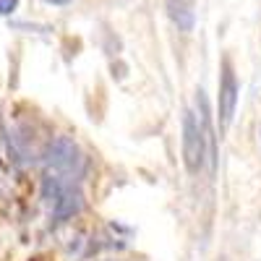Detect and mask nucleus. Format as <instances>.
Returning <instances> with one entry per match:
<instances>
[{
	"instance_id": "nucleus-1",
	"label": "nucleus",
	"mask_w": 261,
	"mask_h": 261,
	"mask_svg": "<svg viewBox=\"0 0 261 261\" xmlns=\"http://www.w3.org/2000/svg\"><path fill=\"white\" fill-rule=\"evenodd\" d=\"M199 102H201V115L196 118L191 110H186L183 115V165L191 175H196L206 160V149L212 146V130H209V120H206V102L199 92Z\"/></svg>"
},
{
	"instance_id": "nucleus-2",
	"label": "nucleus",
	"mask_w": 261,
	"mask_h": 261,
	"mask_svg": "<svg viewBox=\"0 0 261 261\" xmlns=\"http://www.w3.org/2000/svg\"><path fill=\"white\" fill-rule=\"evenodd\" d=\"M84 175V154L73 139L58 136L45 154V180L79 183Z\"/></svg>"
},
{
	"instance_id": "nucleus-3",
	"label": "nucleus",
	"mask_w": 261,
	"mask_h": 261,
	"mask_svg": "<svg viewBox=\"0 0 261 261\" xmlns=\"http://www.w3.org/2000/svg\"><path fill=\"white\" fill-rule=\"evenodd\" d=\"M45 199L50 204V212L55 220H68L84 206V193L79 183H65V180H45Z\"/></svg>"
},
{
	"instance_id": "nucleus-4",
	"label": "nucleus",
	"mask_w": 261,
	"mask_h": 261,
	"mask_svg": "<svg viewBox=\"0 0 261 261\" xmlns=\"http://www.w3.org/2000/svg\"><path fill=\"white\" fill-rule=\"evenodd\" d=\"M217 105H220V125H222V130H227L230 123H232V118H235V107H238V79H235L230 58L222 60L220 97H217Z\"/></svg>"
},
{
	"instance_id": "nucleus-5",
	"label": "nucleus",
	"mask_w": 261,
	"mask_h": 261,
	"mask_svg": "<svg viewBox=\"0 0 261 261\" xmlns=\"http://www.w3.org/2000/svg\"><path fill=\"white\" fill-rule=\"evenodd\" d=\"M170 21L180 32H193L196 24V0H167L165 3Z\"/></svg>"
},
{
	"instance_id": "nucleus-6",
	"label": "nucleus",
	"mask_w": 261,
	"mask_h": 261,
	"mask_svg": "<svg viewBox=\"0 0 261 261\" xmlns=\"http://www.w3.org/2000/svg\"><path fill=\"white\" fill-rule=\"evenodd\" d=\"M18 8V0H0V16H11Z\"/></svg>"
},
{
	"instance_id": "nucleus-7",
	"label": "nucleus",
	"mask_w": 261,
	"mask_h": 261,
	"mask_svg": "<svg viewBox=\"0 0 261 261\" xmlns=\"http://www.w3.org/2000/svg\"><path fill=\"white\" fill-rule=\"evenodd\" d=\"M45 3H53V6H65V3H71V0H45Z\"/></svg>"
}]
</instances>
